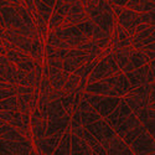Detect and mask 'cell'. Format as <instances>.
<instances>
[{
  "label": "cell",
  "mask_w": 155,
  "mask_h": 155,
  "mask_svg": "<svg viewBox=\"0 0 155 155\" xmlns=\"http://www.w3.org/2000/svg\"><path fill=\"white\" fill-rule=\"evenodd\" d=\"M83 62L78 58H74V57H71V56H66L63 58V67L62 70L66 72V73H73L77 68H78Z\"/></svg>",
  "instance_id": "cell-33"
},
{
  "label": "cell",
  "mask_w": 155,
  "mask_h": 155,
  "mask_svg": "<svg viewBox=\"0 0 155 155\" xmlns=\"http://www.w3.org/2000/svg\"><path fill=\"white\" fill-rule=\"evenodd\" d=\"M6 2H9L11 5H25L24 0H6Z\"/></svg>",
  "instance_id": "cell-45"
},
{
  "label": "cell",
  "mask_w": 155,
  "mask_h": 155,
  "mask_svg": "<svg viewBox=\"0 0 155 155\" xmlns=\"http://www.w3.org/2000/svg\"><path fill=\"white\" fill-rule=\"evenodd\" d=\"M47 70H48V78H50V83H51L52 89H55V91L62 89L64 82H66L68 77V73H66L63 70H56V68H50V67H47Z\"/></svg>",
  "instance_id": "cell-23"
},
{
  "label": "cell",
  "mask_w": 155,
  "mask_h": 155,
  "mask_svg": "<svg viewBox=\"0 0 155 155\" xmlns=\"http://www.w3.org/2000/svg\"><path fill=\"white\" fill-rule=\"evenodd\" d=\"M25 2V5H26V8H28V10L32 14V16H35V14H36V9H35V2L34 0H24Z\"/></svg>",
  "instance_id": "cell-42"
},
{
  "label": "cell",
  "mask_w": 155,
  "mask_h": 155,
  "mask_svg": "<svg viewBox=\"0 0 155 155\" xmlns=\"http://www.w3.org/2000/svg\"><path fill=\"white\" fill-rule=\"evenodd\" d=\"M70 124H71V115H68V114H64L63 117L55 119V120H47V128H46L45 137H52V135H57V134L62 135L64 132L70 129Z\"/></svg>",
  "instance_id": "cell-15"
},
{
  "label": "cell",
  "mask_w": 155,
  "mask_h": 155,
  "mask_svg": "<svg viewBox=\"0 0 155 155\" xmlns=\"http://www.w3.org/2000/svg\"><path fill=\"white\" fill-rule=\"evenodd\" d=\"M97 61H98V58L97 60H93V61H89V62L82 63L81 66L77 68L73 73H76L77 76H78L80 78H81V81H87V77H88L89 73H91V71L93 70V67L96 66Z\"/></svg>",
  "instance_id": "cell-29"
},
{
  "label": "cell",
  "mask_w": 155,
  "mask_h": 155,
  "mask_svg": "<svg viewBox=\"0 0 155 155\" xmlns=\"http://www.w3.org/2000/svg\"><path fill=\"white\" fill-rule=\"evenodd\" d=\"M133 47L132 46H128V47H122V48H118V50H114L113 51V56H114V60L117 62L119 70L123 72L124 68L127 67V64L129 62V56H130V52H132Z\"/></svg>",
  "instance_id": "cell-25"
},
{
  "label": "cell",
  "mask_w": 155,
  "mask_h": 155,
  "mask_svg": "<svg viewBox=\"0 0 155 155\" xmlns=\"http://www.w3.org/2000/svg\"><path fill=\"white\" fill-rule=\"evenodd\" d=\"M150 2H154V0H150Z\"/></svg>",
  "instance_id": "cell-51"
},
{
  "label": "cell",
  "mask_w": 155,
  "mask_h": 155,
  "mask_svg": "<svg viewBox=\"0 0 155 155\" xmlns=\"http://www.w3.org/2000/svg\"><path fill=\"white\" fill-rule=\"evenodd\" d=\"M129 148L134 155H147L149 153H154V137L147 132L135 139Z\"/></svg>",
  "instance_id": "cell-12"
},
{
  "label": "cell",
  "mask_w": 155,
  "mask_h": 155,
  "mask_svg": "<svg viewBox=\"0 0 155 155\" xmlns=\"http://www.w3.org/2000/svg\"><path fill=\"white\" fill-rule=\"evenodd\" d=\"M5 51H6V48L3 46V45H0V56H3V55H5Z\"/></svg>",
  "instance_id": "cell-46"
},
{
  "label": "cell",
  "mask_w": 155,
  "mask_h": 155,
  "mask_svg": "<svg viewBox=\"0 0 155 155\" xmlns=\"http://www.w3.org/2000/svg\"><path fill=\"white\" fill-rule=\"evenodd\" d=\"M16 89H18V86L11 87V88H0V99H4L11 96H16Z\"/></svg>",
  "instance_id": "cell-41"
},
{
  "label": "cell",
  "mask_w": 155,
  "mask_h": 155,
  "mask_svg": "<svg viewBox=\"0 0 155 155\" xmlns=\"http://www.w3.org/2000/svg\"><path fill=\"white\" fill-rule=\"evenodd\" d=\"M84 92L87 93H92V94H99V96H106V97H118L113 89L103 83L102 81L93 82V83H86L84 86Z\"/></svg>",
  "instance_id": "cell-20"
},
{
  "label": "cell",
  "mask_w": 155,
  "mask_h": 155,
  "mask_svg": "<svg viewBox=\"0 0 155 155\" xmlns=\"http://www.w3.org/2000/svg\"><path fill=\"white\" fill-rule=\"evenodd\" d=\"M82 99H84L102 118H106L107 115L119 104L122 97H106V96L83 92Z\"/></svg>",
  "instance_id": "cell-5"
},
{
  "label": "cell",
  "mask_w": 155,
  "mask_h": 155,
  "mask_svg": "<svg viewBox=\"0 0 155 155\" xmlns=\"http://www.w3.org/2000/svg\"><path fill=\"white\" fill-rule=\"evenodd\" d=\"M84 11L93 24L107 34H112L117 22L110 3L107 0H81Z\"/></svg>",
  "instance_id": "cell-1"
},
{
  "label": "cell",
  "mask_w": 155,
  "mask_h": 155,
  "mask_svg": "<svg viewBox=\"0 0 155 155\" xmlns=\"http://www.w3.org/2000/svg\"><path fill=\"white\" fill-rule=\"evenodd\" d=\"M71 155H92V149L84 139L73 133H71Z\"/></svg>",
  "instance_id": "cell-22"
},
{
  "label": "cell",
  "mask_w": 155,
  "mask_h": 155,
  "mask_svg": "<svg viewBox=\"0 0 155 155\" xmlns=\"http://www.w3.org/2000/svg\"><path fill=\"white\" fill-rule=\"evenodd\" d=\"M149 61V58L145 56V54L143 52V51H139V50H135L133 48L132 52H130V56H129V62L127 64V67L124 68V73L127 72H130L135 68H139L141 66H144V64H147Z\"/></svg>",
  "instance_id": "cell-19"
},
{
  "label": "cell",
  "mask_w": 155,
  "mask_h": 155,
  "mask_svg": "<svg viewBox=\"0 0 155 155\" xmlns=\"http://www.w3.org/2000/svg\"><path fill=\"white\" fill-rule=\"evenodd\" d=\"M52 155H71V130L70 129L62 134L60 143L56 147Z\"/></svg>",
  "instance_id": "cell-27"
},
{
  "label": "cell",
  "mask_w": 155,
  "mask_h": 155,
  "mask_svg": "<svg viewBox=\"0 0 155 155\" xmlns=\"http://www.w3.org/2000/svg\"><path fill=\"white\" fill-rule=\"evenodd\" d=\"M76 2H77V0H56L54 10L57 11V12H60L61 15L66 16V14L70 11V9L72 8V5Z\"/></svg>",
  "instance_id": "cell-35"
},
{
  "label": "cell",
  "mask_w": 155,
  "mask_h": 155,
  "mask_svg": "<svg viewBox=\"0 0 155 155\" xmlns=\"http://www.w3.org/2000/svg\"><path fill=\"white\" fill-rule=\"evenodd\" d=\"M0 45H3V38L0 37Z\"/></svg>",
  "instance_id": "cell-49"
},
{
  "label": "cell",
  "mask_w": 155,
  "mask_h": 155,
  "mask_svg": "<svg viewBox=\"0 0 155 155\" xmlns=\"http://www.w3.org/2000/svg\"><path fill=\"white\" fill-rule=\"evenodd\" d=\"M106 151H107V155H134L130 148L118 135H114L109 140Z\"/></svg>",
  "instance_id": "cell-18"
},
{
  "label": "cell",
  "mask_w": 155,
  "mask_h": 155,
  "mask_svg": "<svg viewBox=\"0 0 155 155\" xmlns=\"http://www.w3.org/2000/svg\"><path fill=\"white\" fill-rule=\"evenodd\" d=\"M122 72L118 67L117 62L114 60L113 54H109L104 57H99L96 66L93 67V70L91 71V73L87 77V83H93V82H98L104 78H108L110 76H114Z\"/></svg>",
  "instance_id": "cell-4"
},
{
  "label": "cell",
  "mask_w": 155,
  "mask_h": 155,
  "mask_svg": "<svg viewBox=\"0 0 155 155\" xmlns=\"http://www.w3.org/2000/svg\"><path fill=\"white\" fill-rule=\"evenodd\" d=\"M36 153H37V151H36ZM37 155H44V154H42V153H37Z\"/></svg>",
  "instance_id": "cell-50"
},
{
  "label": "cell",
  "mask_w": 155,
  "mask_h": 155,
  "mask_svg": "<svg viewBox=\"0 0 155 155\" xmlns=\"http://www.w3.org/2000/svg\"><path fill=\"white\" fill-rule=\"evenodd\" d=\"M134 115L139 119V122L141 124H145L149 120H154V109L149 108V107H144V108H139L137 110L133 112Z\"/></svg>",
  "instance_id": "cell-32"
},
{
  "label": "cell",
  "mask_w": 155,
  "mask_h": 155,
  "mask_svg": "<svg viewBox=\"0 0 155 155\" xmlns=\"http://www.w3.org/2000/svg\"><path fill=\"white\" fill-rule=\"evenodd\" d=\"M45 63L47 64V67H50V68L62 70V67H63V60H61V58H47L46 57Z\"/></svg>",
  "instance_id": "cell-39"
},
{
  "label": "cell",
  "mask_w": 155,
  "mask_h": 155,
  "mask_svg": "<svg viewBox=\"0 0 155 155\" xmlns=\"http://www.w3.org/2000/svg\"><path fill=\"white\" fill-rule=\"evenodd\" d=\"M46 45L56 48H76L88 38L81 32L77 25H71L66 28H60L55 31H48L46 36Z\"/></svg>",
  "instance_id": "cell-2"
},
{
  "label": "cell",
  "mask_w": 155,
  "mask_h": 155,
  "mask_svg": "<svg viewBox=\"0 0 155 155\" xmlns=\"http://www.w3.org/2000/svg\"><path fill=\"white\" fill-rule=\"evenodd\" d=\"M81 83V78L78 76H77L76 73H70L68 77H67V80L66 82H64L63 87H62V91L63 92H74L77 91V88H78Z\"/></svg>",
  "instance_id": "cell-31"
},
{
  "label": "cell",
  "mask_w": 155,
  "mask_h": 155,
  "mask_svg": "<svg viewBox=\"0 0 155 155\" xmlns=\"http://www.w3.org/2000/svg\"><path fill=\"white\" fill-rule=\"evenodd\" d=\"M0 155H14V154H11L10 151H5V153L4 151H0Z\"/></svg>",
  "instance_id": "cell-47"
},
{
  "label": "cell",
  "mask_w": 155,
  "mask_h": 155,
  "mask_svg": "<svg viewBox=\"0 0 155 155\" xmlns=\"http://www.w3.org/2000/svg\"><path fill=\"white\" fill-rule=\"evenodd\" d=\"M141 123L139 122V119L134 115V113L132 112L130 114L128 115V117H125L124 119H123V122L122 123H119L117 127H114L113 128V130H114V133H115V135H118V137H123L125 133H128L129 130H132V129H134L135 127H138V125H140Z\"/></svg>",
  "instance_id": "cell-21"
},
{
  "label": "cell",
  "mask_w": 155,
  "mask_h": 155,
  "mask_svg": "<svg viewBox=\"0 0 155 155\" xmlns=\"http://www.w3.org/2000/svg\"><path fill=\"white\" fill-rule=\"evenodd\" d=\"M109 45L112 46V52L114 50H118L122 47H128L132 45V38L129 36L125 30L120 26L118 22H115L114 29L110 34V40H109Z\"/></svg>",
  "instance_id": "cell-13"
},
{
  "label": "cell",
  "mask_w": 155,
  "mask_h": 155,
  "mask_svg": "<svg viewBox=\"0 0 155 155\" xmlns=\"http://www.w3.org/2000/svg\"><path fill=\"white\" fill-rule=\"evenodd\" d=\"M18 118H21V112L19 109L15 110H0V119L5 123H10Z\"/></svg>",
  "instance_id": "cell-38"
},
{
  "label": "cell",
  "mask_w": 155,
  "mask_h": 155,
  "mask_svg": "<svg viewBox=\"0 0 155 155\" xmlns=\"http://www.w3.org/2000/svg\"><path fill=\"white\" fill-rule=\"evenodd\" d=\"M15 109H19L16 96L0 99V110H15Z\"/></svg>",
  "instance_id": "cell-36"
},
{
  "label": "cell",
  "mask_w": 155,
  "mask_h": 155,
  "mask_svg": "<svg viewBox=\"0 0 155 155\" xmlns=\"http://www.w3.org/2000/svg\"><path fill=\"white\" fill-rule=\"evenodd\" d=\"M140 21L141 24H147L149 26H154V10L140 14Z\"/></svg>",
  "instance_id": "cell-40"
},
{
  "label": "cell",
  "mask_w": 155,
  "mask_h": 155,
  "mask_svg": "<svg viewBox=\"0 0 155 155\" xmlns=\"http://www.w3.org/2000/svg\"><path fill=\"white\" fill-rule=\"evenodd\" d=\"M150 67V62H148L144 66H141L139 68H135L130 72H127V80L129 82V86H130V89L137 88L141 84L148 83V71Z\"/></svg>",
  "instance_id": "cell-16"
},
{
  "label": "cell",
  "mask_w": 155,
  "mask_h": 155,
  "mask_svg": "<svg viewBox=\"0 0 155 155\" xmlns=\"http://www.w3.org/2000/svg\"><path fill=\"white\" fill-rule=\"evenodd\" d=\"M0 15H2V19L4 21L5 29L18 30L20 34L28 36L29 38H32V40L38 36L37 32H34L25 26V24L21 20L16 9L6 0H0Z\"/></svg>",
  "instance_id": "cell-3"
},
{
  "label": "cell",
  "mask_w": 155,
  "mask_h": 155,
  "mask_svg": "<svg viewBox=\"0 0 155 155\" xmlns=\"http://www.w3.org/2000/svg\"><path fill=\"white\" fill-rule=\"evenodd\" d=\"M61 134L52 135V137H44L41 139H36L35 141V147L37 149V153H42L44 155H52L56 147L60 143Z\"/></svg>",
  "instance_id": "cell-17"
},
{
  "label": "cell",
  "mask_w": 155,
  "mask_h": 155,
  "mask_svg": "<svg viewBox=\"0 0 155 155\" xmlns=\"http://www.w3.org/2000/svg\"><path fill=\"white\" fill-rule=\"evenodd\" d=\"M86 20H88V16L84 11L83 4L81 3V0H77L70 9V11L66 14V16H64V22L62 25V28L71 26V25H78Z\"/></svg>",
  "instance_id": "cell-11"
},
{
  "label": "cell",
  "mask_w": 155,
  "mask_h": 155,
  "mask_svg": "<svg viewBox=\"0 0 155 155\" xmlns=\"http://www.w3.org/2000/svg\"><path fill=\"white\" fill-rule=\"evenodd\" d=\"M4 123H5V122H3V120H2V119H0V127H2V125H3V124H4Z\"/></svg>",
  "instance_id": "cell-48"
},
{
  "label": "cell",
  "mask_w": 155,
  "mask_h": 155,
  "mask_svg": "<svg viewBox=\"0 0 155 155\" xmlns=\"http://www.w3.org/2000/svg\"><path fill=\"white\" fill-rule=\"evenodd\" d=\"M63 22H64V16L61 15L60 12L52 10V14H51L50 20L47 22V30L48 31H55V30L62 28Z\"/></svg>",
  "instance_id": "cell-30"
},
{
  "label": "cell",
  "mask_w": 155,
  "mask_h": 155,
  "mask_svg": "<svg viewBox=\"0 0 155 155\" xmlns=\"http://www.w3.org/2000/svg\"><path fill=\"white\" fill-rule=\"evenodd\" d=\"M117 22L120 25V26L125 30V32L130 36L134 35V30L137 28L138 24H141L140 21V14L137 11H133L130 9L123 8L122 12L117 16Z\"/></svg>",
  "instance_id": "cell-8"
},
{
  "label": "cell",
  "mask_w": 155,
  "mask_h": 155,
  "mask_svg": "<svg viewBox=\"0 0 155 155\" xmlns=\"http://www.w3.org/2000/svg\"><path fill=\"white\" fill-rule=\"evenodd\" d=\"M46 128H47V120L42 117L40 110L36 107L30 114V130H31V135L34 137V140L44 138L46 135Z\"/></svg>",
  "instance_id": "cell-10"
},
{
  "label": "cell",
  "mask_w": 155,
  "mask_h": 155,
  "mask_svg": "<svg viewBox=\"0 0 155 155\" xmlns=\"http://www.w3.org/2000/svg\"><path fill=\"white\" fill-rule=\"evenodd\" d=\"M5 57L11 63H14L19 70H21L24 72H34V70H35L36 61L29 54L22 52V51L19 48H16V50L6 48Z\"/></svg>",
  "instance_id": "cell-7"
},
{
  "label": "cell",
  "mask_w": 155,
  "mask_h": 155,
  "mask_svg": "<svg viewBox=\"0 0 155 155\" xmlns=\"http://www.w3.org/2000/svg\"><path fill=\"white\" fill-rule=\"evenodd\" d=\"M44 40L41 37H35L32 40V44H31V48H30V52L29 55L35 60V61H38V62H42V58H44Z\"/></svg>",
  "instance_id": "cell-28"
},
{
  "label": "cell",
  "mask_w": 155,
  "mask_h": 155,
  "mask_svg": "<svg viewBox=\"0 0 155 155\" xmlns=\"http://www.w3.org/2000/svg\"><path fill=\"white\" fill-rule=\"evenodd\" d=\"M128 2H129V0H110L109 3H112L114 5H118V6H122V8H125Z\"/></svg>",
  "instance_id": "cell-43"
},
{
  "label": "cell",
  "mask_w": 155,
  "mask_h": 155,
  "mask_svg": "<svg viewBox=\"0 0 155 155\" xmlns=\"http://www.w3.org/2000/svg\"><path fill=\"white\" fill-rule=\"evenodd\" d=\"M35 2V9H36V14L40 16V18H42L46 22H48V20H50V16H51V14H52V10L54 9H51L50 6H47V5H45L44 3H41L40 0H34Z\"/></svg>",
  "instance_id": "cell-34"
},
{
  "label": "cell",
  "mask_w": 155,
  "mask_h": 155,
  "mask_svg": "<svg viewBox=\"0 0 155 155\" xmlns=\"http://www.w3.org/2000/svg\"><path fill=\"white\" fill-rule=\"evenodd\" d=\"M64 114H67L66 110L63 109L61 101L55 99V101H50L47 104V114H46V120H55L61 117H63Z\"/></svg>",
  "instance_id": "cell-24"
},
{
  "label": "cell",
  "mask_w": 155,
  "mask_h": 155,
  "mask_svg": "<svg viewBox=\"0 0 155 155\" xmlns=\"http://www.w3.org/2000/svg\"><path fill=\"white\" fill-rule=\"evenodd\" d=\"M86 130H88L89 133H91L99 143L102 144V147L107 149L108 147V143H109V140L115 135L114 130H113V128L104 120V118H102V119H98L91 124H87L86 127H83Z\"/></svg>",
  "instance_id": "cell-6"
},
{
  "label": "cell",
  "mask_w": 155,
  "mask_h": 155,
  "mask_svg": "<svg viewBox=\"0 0 155 155\" xmlns=\"http://www.w3.org/2000/svg\"><path fill=\"white\" fill-rule=\"evenodd\" d=\"M125 8L137 11L139 14H143V12L154 10V2H150V0H129Z\"/></svg>",
  "instance_id": "cell-26"
},
{
  "label": "cell",
  "mask_w": 155,
  "mask_h": 155,
  "mask_svg": "<svg viewBox=\"0 0 155 155\" xmlns=\"http://www.w3.org/2000/svg\"><path fill=\"white\" fill-rule=\"evenodd\" d=\"M130 113H132V109L127 106V103H125L124 99L122 98L120 102H119V104L107 115V117L104 118V120H106L112 128H114V127H117L119 123H122L123 119H124L125 117H128V115L130 114Z\"/></svg>",
  "instance_id": "cell-14"
},
{
  "label": "cell",
  "mask_w": 155,
  "mask_h": 155,
  "mask_svg": "<svg viewBox=\"0 0 155 155\" xmlns=\"http://www.w3.org/2000/svg\"><path fill=\"white\" fill-rule=\"evenodd\" d=\"M102 82L108 84L113 91L117 93L118 97H124L130 91V86H129V82L127 80V76L124 72H119L114 76H110L108 78L102 80Z\"/></svg>",
  "instance_id": "cell-9"
},
{
  "label": "cell",
  "mask_w": 155,
  "mask_h": 155,
  "mask_svg": "<svg viewBox=\"0 0 155 155\" xmlns=\"http://www.w3.org/2000/svg\"><path fill=\"white\" fill-rule=\"evenodd\" d=\"M154 48H155V46H154V44H149V45H145V46H143L141 48H139V51H154Z\"/></svg>",
  "instance_id": "cell-44"
},
{
  "label": "cell",
  "mask_w": 155,
  "mask_h": 155,
  "mask_svg": "<svg viewBox=\"0 0 155 155\" xmlns=\"http://www.w3.org/2000/svg\"><path fill=\"white\" fill-rule=\"evenodd\" d=\"M78 26V29L81 30V32L88 38V40H91L92 38V34H93V30H94V26H96V24H93L91 20H86V21H83V22H81V24H78L77 25Z\"/></svg>",
  "instance_id": "cell-37"
}]
</instances>
